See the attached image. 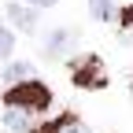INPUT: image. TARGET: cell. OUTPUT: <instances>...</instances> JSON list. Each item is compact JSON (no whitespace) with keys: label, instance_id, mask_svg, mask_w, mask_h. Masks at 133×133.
Masks as SVG:
<instances>
[{"label":"cell","instance_id":"9c48e42d","mask_svg":"<svg viewBox=\"0 0 133 133\" xmlns=\"http://www.w3.org/2000/svg\"><path fill=\"white\" fill-rule=\"evenodd\" d=\"M11 48H15L11 30H8V26H0V59H8V56H11Z\"/></svg>","mask_w":133,"mask_h":133},{"label":"cell","instance_id":"52a82bcc","mask_svg":"<svg viewBox=\"0 0 133 133\" xmlns=\"http://www.w3.org/2000/svg\"><path fill=\"white\" fill-rule=\"evenodd\" d=\"M89 15L100 22H107L111 15H115V0H89Z\"/></svg>","mask_w":133,"mask_h":133},{"label":"cell","instance_id":"277c9868","mask_svg":"<svg viewBox=\"0 0 133 133\" xmlns=\"http://www.w3.org/2000/svg\"><path fill=\"white\" fill-rule=\"evenodd\" d=\"M37 133H89V126L78 118V115H59L56 122H48L44 129H37Z\"/></svg>","mask_w":133,"mask_h":133},{"label":"cell","instance_id":"30bf717a","mask_svg":"<svg viewBox=\"0 0 133 133\" xmlns=\"http://www.w3.org/2000/svg\"><path fill=\"white\" fill-rule=\"evenodd\" d=\"M30 4H37V8H52L56 0H30Z\"/></svg>","mask_w":133,"mask_h":133},{"label":"cell","instance_id":"8992f818","mask_svg":"<svg viewBox=\"0 0 133 133\" xmlns=\"http://www.w3.org/2000/svg\"><path fill=\"white\" fill-rule=\"evenodd\" d=\"M4 126H8V129H15V133H26V129H30V118H26V111H15V107H8V115H4Z\"/></svg>","mask_w":133,"mask_h":133},{"label":"cell","instance_id":"3957f363","mask_svg":"<svg viewBox=\"0 0 133 133\" xmlns=\"http://www.w3.org/2000/svg\"><path fill=\"white\" fill-rule=\"evenodd\" d=\"M74 37H78L74 30H52V33H48V41H44V56H52V59L66 56V52H70V44H74Z\"/></svg>","mask_w":133,"mask_h":133},{"label":"cell","instance_id":"ba28073f","mask_svg":"<svg viewBox=\"0 0 133 133\" xmlns=\"http://www.w3.org/2000/svg\"><path fill=\"white\" fill-rule=\"evenodd\" d=\"M30 74H33V66H30V63H11V66H8V81H11V85L30 81Z\"/></svg>","mask_w":133,"mask_h":133},{"label":"cell","instance_id":"7a4b0ae2","mask_svg":"<svg viewBox=\"0 0 133 133\" xmlns=\"http://www.w3.org/2000/svg\"><path fill=\"white\" fill-rule=\"evenodd\" d=\"M70 78H74V85H81V89H104V85H107L104 63H100L96 56L74 59V63H70Z\"/></svg>","mask_w":133,"mask_h":133},{"label":"cell","instance_id":"6da1fadb","mask_svg":"<svg viewBox=\"0 0 133 133\" xmlns=\"http://www.w3.org/2000/svg\"><path fill=\"white\" fill-rule=\"evenodd\" d=\"M4 104L15 107V111H48V104H52V92H48V85H41V81H19V85H11Z\"/></svg>","mask_w":133,"mask_h":133},{"label":"cell","instance_id":"5b68a950","mask_svg":"<svg viewBox=\"0 0 133 133\" xmlns=\"http://www.w3.org/2000/svg\"><path fill=\"white\" fill-rule=\"evenodd\" d=\"M8 19L19 26V30H33V11L30 8H19V4H8Z\"/></svg>","mask_w":133,"mask_h":133}]
</instances>
